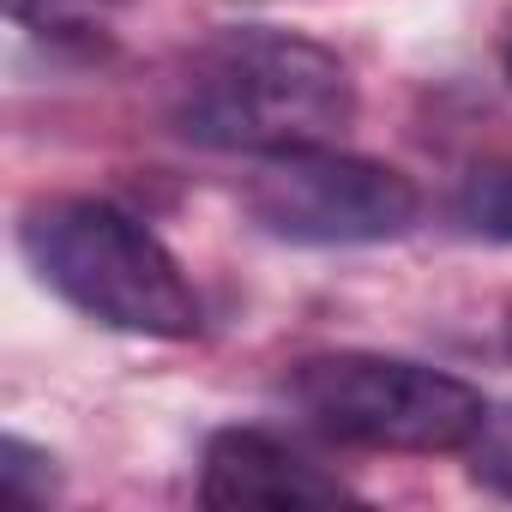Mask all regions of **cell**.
<instances>
[{"label":"cell","mask_w":512,"mask_h":512,"mask_svg":"<svg viewBox=\"0 0 512 512\" xmlns=\"http://www.w3.org/2000/svg\"><path fill=\"white\" fill-rule=\"evenodd\" d=\"M97 7V0H7L13 25L25 31H79V19Z\"/></svg>","instance_id":"9c48e42d"},{"label":"cell","mask_w":512,"mask_h":512,"mask_svg":"<svg viewBox=\"0 0 512 512\" xmlns=\"http://www.w3.org/2000/svg\"><path fill=\"white\" fill-rule=\"evenodd\" d=\"M464 458H470V476L482 488H494V494L512 500V404H488V416L470 434Z\"/></svg>","instance_id":"52a82bcc"},{"label":"cell","mask_w":512,"mask_h":512,"mask_svg":"<svg viewBox=\"0 0 512 512\" xmlns=\"http://www.w3.org/2000/svg\"><path fill=\"white\" fill-rule=\"evenodd\" d=\"M500 338H506V356H512V308H506V326H500Z\"/></svg>","instance_id":"30bf717a"},{"label":"cell","mask_w":512,"mask_h":512,"mask_svg":"<svg viewBox=\"0 0 512 512\" xmlns=\"http://www.w3.org/2000/svg\"><path fill=\"white\" fill-rule=\"evenodd\" d=\"M247 211L266 235L296 247H374V241H398L416 223L422 193L392 163L338 145H302V151L253 157Z\"/></svg>","instance_id":"277c9868"},{"label":"cell","mask_w":512,"mask_h":512,"mask_svg":"<svg viewBox=\"0 0 512 512\" xmlns=\"http://www.w3.org/2000/svg\"><path fill=\"white\" fill-rule=\"evenodd\" d=\"M199 500L211 512H241V506H338L356 500V488L296 446H284L266 428H223L205 446L199 470Z\"/></svg>","instance_id":"5b68a950"},{"label":"cell","mask_w":512,"mask_h":512,"mask_svg":"<svg viewBox=\"0 0 512 512\" xmlns=\"http://www.w3.org/2000/svg\"><path fill=\"white\" fill-rule=\"evenodd\" d=\"M31 272L85 320L133 338H193L199 296L175 253L109 199H43L19 223Z\"/></svg>","instance_id":"7a4b0ae2"},{"label":"cell","mask_w":512,"mask_h":512,"mask_svg":"<svg viewBox=\"0 0 512 512\" xmlns=\"http://www.w3.org/2000/svg\"><path fill=\"white\" fill-rule=\"evenodd\" d=\"M452 217L476 241H512V157L476 163L452 193Z\"/></svg>","instance_id":"8992f818"},{"label":"cell","mask_w":512,"mask_h":512,"mask_svg":"<svg viewBox=\"0 0 512 512\" xmlns=\"http://www.w3.org/2000/svg\"><path fill=\"white\" fill-rule=\"evenodd\" d=\"M284 392L326 440L368 452H464L488 416L470 380L374 350L308 356L290 368Z\"/></svg>","instance_id":"3957f363"},{"label":"cell","mask_w":512,"mask_h":512,"mask_svg":"<svg viewBox=\"0 0 512 512\" xmlns=\"http://www.w3.org/2000/svg\"><path fill=\"white\" fill-rule=\"evenodd\" d=\"M506 79H512V49H506Z\"/></svg>","instance_id":"8fae6325"},{"label":"cell","mask_w":512,"mask_h":512,"mask_svg":"<svg viewBox=\"0 0 512 512\" xmlns=\"http://www.w3.org/2000/svg\"><path fill=\"white\" fill-rule=\"evenodd\" d=\"M0 482H7V494H13V500H31V506H43V500L61 488V476H55V458H49L43 446L19 440V434H7V440H0Z\"/></svg>","instance_id":"ba28073f"},{"label":"cell","mask_w":512,"mask_h":512,"mask_svg":"<svg viewBox=\"0 0 512 512\" xmlns=\"http://www.w3.org/2000/svg\"><path fill=\"white\" fill-rule=\"evenodd\" d=\"M350 121V67L326 43L278 25H235L217 43H205L175 97V127L193 145L241 157L332 145Z\"/></svg>","instance_id":"6da1fadb"}]
</instances>
